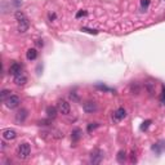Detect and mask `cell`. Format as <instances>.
I'll return each mask as SVG.
<instances>
[{
    "mask_svg": "<svg viewBox=\"0 0 165 165\" xmlns=\"http://www.w3.org/2000/svg\"><path fill=\"white\" fill-rule=\"evenodd\" d=\"M26 117H27V111H26V110H21V111H18L17 115H15V120H17L18 123H19V121L22 123V121H25Z\"/></svg>",
    "mask_w": 165,
    "mask_h": 165,
    "instance_id": "11",
    "label": "cell"
},
{
    "mask_svg": "<svg viewBox=\"0 0 165 165\" xmlns=\"http://www.w3.org/2000/svg\"><path fill=\"white\" fill-rule=\"evenodd\" d=\"M3 138L7 141H13L17 138V132L13 129H5V130H3Z\"/></svg>",
    "mask_w": 165,
    "mask_h": 165,
    "instance_id": "6",
    "label": "cell"
},
{
    "mask_svg": "<svg viewBox=\"0 0 165 165\" xmlns=\"http://www.w3.org/2000/svg\"><path fill=\"white\" fill-rule=\"evenodd\" d=\"M14 17H15V19H17L18 22L22 21V19H25V18H27L26 15H25V13H23V12H21V10H17V12H15Z\"/></svg>",
    "mask_w": 165,
    "mask_h": 165,
    "instance_id": "17",
    "label": "cell"
},
{
    "mask_svg": "<svg viewBox=\"0 0 165 165\" xmlns=\"http://www.w3.org/2000/svg\"><path fill=\"white\" fill-rule=\"evenodd\" d=\"M150 124H151V120H146V121H144V123L142 124V127H141V130H146Z\"/></svg>",
    "mask_w": 165,
    "mask_h": 165,
    "instance_id": "20",
    "label": "cell"
},
{
    "mask_svg": "<svg viewBox=\"0 0 165 165\" xmlns=\"http://www.w3.org/2000/svg\"><path fill=\"white\" fill-rule=\"evenodd\" d=\"M12 92H10V90H8V89H4L3 90V92L1 93H0V99H1L3 102H5L7 99H8V98H9L10 96H12V94H10Z\"/></svg>",
    "mask_w": 165,
    "mask_h": 165,
    "instance_id": "15",
    "label": "cell"
},
{
    "mask_svg": "<svg viewBox=\"0 0 165 165\" xmlns=\"http://www.w3.org/2000/svg\"><path fill=\"white\" fill-rule=\"evenodd\" d=\"M36 45H38V46H43V41H41V40H38V41H36Z\"/></svg>",
    "mask_w": 165,
    "mask_h": 165,
    "instance_id": "25",
    "label": "cell"
},
{
    "mask_svg": "<svg viewBox=\"0 0 165 165\" xmlns=\"http://www.w3.org/2000/svg\"><path fill=\"white\" fill-rule=\"evenodd\" d=\"M141 4H142L143 8H147L148 4H150V0H142V1H141Z\"/></svg>",
    "mask_w": 165,
    "mask_h": 165,
    "instance_id": "21",
    "label": "cell"
},
{
    "mask_svg": "<svg viewBox=\"0 0 165 165\" xmlns=\"http://www.w3.org/2000/svg\"><path fill=\"white\" fill-rule=\"evenodd\" d=\"M98 127H99V124H98V123H90V124L88 125V132L90 133V132L94 130V129L98 128Z\"/></svg>",
    "mask_w": 165,
    "mask_h": 165,
    "instance_id": "18",
    "label": "cell"
},
{
    "mask_svg": "<svg viewBox=\"0 0 165 165\" xmlns=\"http://www.w3.org/2000/svg\"><path fill=\"white\" fill-rule=\"evenodd\" d=\"M27 82V77L25 75H17V76H14V84L15 85H18V86H22V85H25Z\"/></svg>",
    "mask_w": 165,
    "mask_h": 165,
    "instance_id": "10",
    "label": "cell"
},
{
    "mask_svg": "<svg viewBox=\"0 0 165 165\" xmlns=\"http://www.w3.org/2000/svg\"><path fill=\"white\" fill-rule=\"evenodd\" d=\"M116 159H117V161H119L120 164H123L125 160H127V154H125V151H119L117 152V156H116Z\"/></svg>",
    "mask_w": 165,
    "mask_h": 165,
    "instance_id": "14",
    "label": "cell"
},
{
    "mask_svg": "<svg viewBox=\"0 0 165 165\" xmlns=\"http://www.w3.org/2000/svg\"><path fill=\"white\" fill-rule=\"evenodd\" d=\"M161 101L165 102V86L163 88V97H161Z\"/></svg>",
    "mask_w": 165,
    "mask_h": 165,
    "instance_id": "24",
    "label": "cell"
},
{
    "mask_svg": "<svg viewBox=\"0 0 165 165\" xmlns=\"http://www.w3.org/2000/svg\"><path fill=\"white\" fill-rule=\"evenodd\" d=\"M31 152V148H30V144L23 142V143H19L18 147H17V156L19 159H27L29 158Z\"/></svg>",
    "mask_w": 165,
    "mask_h": 165,
    "instance_id": "1",
    "label": "cell"
},
{
    "mask_svg": "<svg viewBox=\"0 0 165 165\" xmlns=\"http://www.w3.org/2000/svg\"><path fill=\"white\" fill-rule=\"evenodd\" d=\"M57 108H58V111H60L61 113H63V115H67V113H70V110H71V107H70V103H69L67 101H65V99H60V101H58Z\"/></svg>",
    "mask_w": 165,
    "mask_h": 165,
    "instance_id": "3",
    "label": "cell"
},
{
    "mask_svg": "<svg viewBox=\"0 0 165 165\" xmlns=\"http://www.w3.org/2000/svg\"><path fill=\"white\" fill-rule=\"evenodd\" d=\"M48 123H50V120H43L39 123V125H48Z\"/></svg>",
    "mask_w": 165,
    "mask_h": 165,
    "instance_id": "23",
    "label": "cell"
},
{
    "mask_svg": "<svg viewBox=\"0 0 165 165\" xmlns=\"http://www.w3.org/2000/svg\"><path fill=\"white\" fill-rule=\"evenodd\" d=\"M125 116H127V111H125V108H123V107L117 108L116 111L113 112V119H115V121H120V120H123Z\"/></svg>",
    "mask_w": 165,
    "mask_h": 165,
    "instance_id": "8",
    "label": "cell"
},
{
    "mask_svg": "<svg viewBox=\"0 0 165 165\" xmlns=\"http://www.w3.org/2000/svg\"><path fill=\"white\" fill-rule=\"evenodd\" d=\"M81 31H85V32H88V34H93V35H97L98 34V31L97 30H92V29H86V27H82Z\"/></svg>",
    "mask_w": 165,
    "mask_h": 165,
    "instance_id": "19",
    "label": "cell"
},
{
    "mask_svg": "<svg viewBox=\"0 0 165 165\" xmlns=\"http://www.w3.org/2000/svg\"><path fill=\"white\" fill-rule=\"evenodd\" d=\"M105 158V154L102 150H94L92 154H90V163L93 165H98L102 163V160Z\"/></svg>",
    "mask_w": 165,
    "mask_h": 165,
    "instance_id": "2",
    "label": "cell"
},
{
    "mask_svg": "<svg viewBox=\"0 0 165 165\" xmlns=\"http://www.w3.org/2000/svg\"><path fill=\"white\" fill-rule=\"evenodd\" d=\"M36 57H38L36 49H29V50H27V60H29V61L36 60Z\"/></svg>",
    "mask_w": 165,
    "mask_h": 165,
    "instance_id": "13",
    "label": "cell"
},
{
    "mask_svg": "<svg viewBox=\"0 0 165 165\" xmlns=\"http://www.w3.org/2000/svg\"><path fill=\"white\" fill-rule=\"evenodd\" d=\"M29 26H30L29 19H27V18L22 19V21L18 22V31H19V32H26V31L29 30Z\"/></svg>",
    "mask_w": 165,
    "mask_h": 165,
    "instance_id": "9",
    "label": "cell"
},
{
    "mask_svg": "<svg viewBox=\"0 0 165 165\" xmlns=\"http://www.w3.org/2000/svg\"><path fill=\"white\" fill-rule=\"evenodd\" d=\"M85 14H86V12H82V10H80V12H77V13H76V18L81 17V15H85Z\"/></svg>",
    "mask_w": 165,
    "mask_h": 165,
    "instance_id": "22",
    "label": "cell"
},
{
    "mask_svg": "<svg viewBox=\"0 0 165 165\" xmlns=\"http://www.w3.org/2000/svg\"><path fill=\"white\" fill-rule=\"evenodd\" d=\"M57 111H58V108L57 107H53V106H50V107L46 108V113H48L49 119H54V117L57 116Z\"/></svg>",
    "mask_w": 165,
    "mask_h": 165,
    "instance_id": "12",
    "label": "cell"
},
{
    "mask_svg": "<svg viewBox=\"0 0 165 165\" xmlns=\"http://www.w3.org/2000/svg\"><path fill=\"white\" fill-rule=\"evenodd\" d=\"M82 108H84V111L86 113H93L94 111H97V103L96 102H92V101H88L85 102L84 105H82Z\"/></svg>",
    "mask_w": 165,
    "mask_h": 165,
    "instance_id": "5",
    "label": "cell"
},
{
    "mask_svg": "<svg viewBox=\"0 0 165 165\" xmlns=\"http://www.w3.org/2000/svg\"><path fill=\"white\" fill-rule=\"evenodd\" d=\"M9 72H10V75H13V76L21 75V74H22V66L19 65V63H17V62H14V63L10 65Z\"/></svg>",
    "mask_w": 165,
    "mask_h": 165,
    "instance_id": "7",
    "label": "cell"
},
{
    "mask_svg": "<svg viewBox=\"0 0 165 165\" xmlns=\"http://www.w3.org/2000/svg\"><path fill=\"white\" fill-rule=\"evenodd\" d=\"M19 103H21V99H19V97L18 96H10L8 99L5 101V105H7V107L8 108H15V107H18Z\"/></svg>",
    "mask_w": 165,
    "mask_h": 165,
    "instance_id": "4",
    "label": "cell"
},
{
    "mask_svg": "<svg viewBox=\"0 0 165 165\" xmlns=\"http://www.w3.org/2000/svg\"><path fill=\"white\" fill-rule=\"evenodd\" d=\"M72 141L74 142H77L80 138H81V130L80 129H75V130H72Z\"/></svg>",
    "mask_w": 165,
    "mask_h": 165,
    "instance_id": "16",
    "label": "cell"
}]
</instances>
